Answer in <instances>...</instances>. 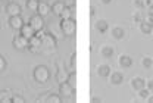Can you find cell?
Segmentation results:
<instances>
[{"instance_id":"obj_1","label":"cell","mask_w":153,"mask_h":103,"mask_svg":"<svg viewBox=\"0 0 153 103\" xmlns=\"http://www.w3.org/2000/svg\"><path fill=\"white\" fill-rule=\"evenodd\" d=\"M60 31L65 37H71L74 36L76 31V22L74 18H65V19H60Z\"/></svg>"},{"instance_id":"obj_2","label":"cell","mask_w":153,"mask_h":103,"mask_svg":"<svg viewBox=\"0 0 153 103\" xmlns=\"http://www.w3.org/2000/svg\"><path fill=\"white\" fill-rule=\"evenodd\" d=\"M33 77L36 78L37 82H46L49 80V77H50V72H49V69L44 65H37L34 68V71H33Z\"/></svg>"},{"instance_id":"obj_3","label":"cell","mask_w":153,"mask_h":103,"mask_svg":"<svg viewBox=\"0 0 153 103\" xmlns=\"http://www.w3.org/2000/svg\"><path fill=\"white\" fill-rule=\"evenodd\" d=\"M59 94H60L62 97H65V99H69V97H74L75 90H74V87L68 81L60 82V84H59Z\"/></svg>"},{"instance_id":"obj_4","label":"cell","mask_w":153,"mask_h":103,"mask_svg":"<svg viewBox=\"0 0 153 103\" xmlns=\"http://www.w3.org/2000/svg\"><path fill=\"white\" fill-rule=\"evenodd\" d=\"M56 47V39L50 34V33H44L41 37V49H55Z\"/></svg>"},{"instance_id":"obj_5","label":"cell","mask_w":153,"mask_h":103,"mask_svg":"<svg viewBox=\"0 0 153 103\" xmlns=\"http://www.w3.org/2000/svg\"><path fill=\"white\" fill-rule=\"evenodd\" d=\"M28 49H30V52H33V53L40 52V50H41V37H38L37 34L33 36V37L28 40Z\"/></svg>"},{"instance_id":"obj_6","label":"cell","mask_w":153,"mask_h":103,"mask_svg":"<svg viewBox=\"0 0 153 103\" xmlns=\"http://www.w3.org/2000/svg\"><path fill=\"white\" fill-rule=\"evenodd\" d=\"M30 25L36 30V31H41L43 30V27H44V21H43V16H40V15H34V16H31L30 18Z\"/></svg>"},{"instance_id":"obj_7","label":"cell","mask_w":153,"mask_h":103,"mask_svg":"<svg viewBox=\"0 0 153 103\" xmlns=\"http://www.w3.org/2000/svg\"><path fill=\"white\" fill-rule=\"evenodd\" d=\"M25 22L22 19V16L21 15H15V16H9V25H10V28H13V30H21L22 28V25H24Z\"/></svg>"},{"instance_id":"obj_8","label":"cell","mask_w":153,"mask_h":103,"mask_svg":"<svg viewBox=\"0 0 153 103\" xmlns=\"http://www.w3.org/2000/svg\"><path fill=\"white\" fill-rule=\"evenodd\" d=\"M13 47L18 49V50H22V49H27L28 47V39H25L24 36H16L13 39Z\"/></svg>"},{"instance_id":"obj_9","label":"cell","mask_w":153,"mask_h":103,"mask_svg":"<svg viewBox=\"0 0 153 103\" xmlns=\"http://www.w3.org/2000/svg\"><path fill=\"white\" fill-rule=\"evenodd\" d=\"M19 31H21V36H24V37L28 39V40H30L33 36H36V30L30 25V22H28V24H24L22 28H21Z\"/></svg>"},{"instance_id":"obj_10","label":"cell","mask_w":153,"mask_h":103,"mask_svg":"<svg viewBox=\"0 0 153 103\" xmlns=\"http://www.w3.org/2000/svg\"><path fill=\"white\" fill-rule=\"evenodd\" d=\"M96 72H97V75L100 78H108L112 71H111V66L109 65H99L97 69H96Z\"/></svg>"},{"instance_id":"obj_11","label":"cell","mask_w":153,"mask_h":103,"mask_svg":"<svg viewBox=\"0 0 153 103\" xmlns=\"http://www.w3.org/2000/svg\"><path fill=\"white\" fill-rule=\"evenodd\" d=\"M6 13L9 16H15V15H21V6L18 3H9L6 6Z\"/></svg>"},{"instance_id":"obj_12","label":"cell","mask_w":153,"mask_h":103,"mask_svg":"<svg viewBox=\"0 0 153 103\" xmlns=\"http://www.w3.org/2000/svg\"><path fill=\"white\" fill-rule=\"evenodd\" d=\"M118 62H119V66L121 68H131L133 66V58L128 56V55H121Z\"/></svg>"},{"instance_id":"obj_13","label":"cell","mask_w":153,"mask_h":103,"mask_svg":"<svg viewBox=\"0 0 153 103\" xmlns=\"http://www.w3.org/2000/svg\"><path fill=\"white\" fill-rule=\"evenodd\" d=\"M94 28H96V31H97V33H100V34H105V33L109 30V24H108V21L99 19L94 24Z\"/></svg>"},{"instance_id":"obj_14","label":"cell","mask_w":153,"mask_h":103,"mask_svg":"<svg viewBox=\"0 0 153 103\" xmlns=\"http://www.w3.org/2000/svg\"><path fill=\"white\" fill-rule=\"evenodd\" d=\"M50 10H52V7H50L46 1H40V3H38L37 13L40 15V16H46V15H49V13H50Z\"/></svg>"},{"instance_id":"obj_15","label":"cell","mask_w":153,"mask_h":103,"mask_svg":"<svg viewBox=\"0 0 153 103\" xmlns=\"http://www.w3.org/2000/svg\"><path fill=\"white\" fill-rule=\"evenodd\" d=\"M131 87H133L134 90H141L143 87H146V81L141 78V77H134L133 80H131Z\"/></svg>"},{"instance_id":"obj_16","label":"cell","mask_w":153,"mask_h":103,"mask_svg":"<svg viewBox=\"0 0 153 103\" xmlns=\"http://www.w3.org/2000/svg\"><path fill=\"white\" fill-rule=\"evenodd\" d=\"M109 80H111V82H112V84L118 85V84H121V82L124 81V75H122L119 71H115V72H111Z\"/></svg>"},{"instance_id":"obj_17","label":"cell","mask_w":153,"mask_h":103,"mask_svg":"<svg viewBox=\"0 0 153 103\" xmlns=\"http://www.w3.org/2000/svg\"><path fill=\"white\" fill-rule=\"evenodd\" d=\"M111 33H112V37L116 39V40H121V39L125 37V30L122 27H114Z\"/></svg>"},{"instance_id":"obj_18","label":"cell","mask_w":153,"mask_h":103,"mask_svg":"<svg viewBox=\"0 0 153 103\" xmlns=\"http://www.w3.org/2000/svg\"><path fill=\"white\" fill-rule=\"evenodd\" d=\"M65 6H66L65 1H60V0H59V1H55L53 6H52V12H53L55 15H57V16H60V13H62V10L65 9Z\"/></svg>"},{"instance_id":"obj_19","label":"cell","mask_w":153,"mask_h":103,"mask_svg":"<svg viewBox=\"0 0 153 103\" xmlns=\"http://www.w3.org/2000/svg\"><path fill=\"white\" fill-rule=\"evenodd\" d=\"M152 30H153V25L149 21L140 22V31H141L143 34H152Z\"/></svg>"},{"instance_id":"obj_20","label":"cell","mask_w":153,"mask_h":103,"mask_svg":"<svg viewBox=\"0 0 153 103\" xmlns=\"http://www.w3.org/2000/svg\"><path fill=\"white\" fill-rule=\"evenodd\" d=\"M68 75H69V74H68V72L63 69V66H59V69H57V75H56L59 84H60V82L66 81V80H68Z\"/></svg>"},{"instance_id":"obj_21","label":"cell","mask_w":153,"mask_h":103,"mask_svg":"<svg viewBox=\"0 0 153 103\" xmlns=\"http://www.w3.org/2000/svg\"><path fill=\"white\" fill-rule=\"evenodd\" d=\"M114 53H115V50L112 46H103V47H100V55L105 56V58H111Z\"/></svg>"},{"instance_id":"obj_22","label":"cell","mask_w":153,"mask_h":103,"mask_svg":"<svg viewBox=\"0 0 153 103\" xmlns=\"http://www.w3.org/2000/svg\"><path fill=\"white\" fill-rule=\"evenodd\" d=\"M62 100H63V97L60 94H49L46 97V102H49V103H60Z\"/></svg>"},{"instance_id":"obj_23","label":"cell","mask_w":153,"mask_h":103,"mask_svg":"<svg viewBox=\"0 0 153 103\" xmlns=\"http://www.w3.org/2000/svg\"><path fill=\"white\" fill-rule=\"evenodd\" d=\"M60 18L65 19V18H72V7L71 6H65V9L62 10L60 13Z\"/></svg>"},{"instance_id":"obj_24","label":"cell","mask_w":153,"mask_h":103,"mask_svg":"<svg viewBox=\"0 0 153 103\" xmlns=\"http://www.w3.org/2000/svg\"><path fill=\"white\" fill-rule=\"evenodd\" d=\"M66 81H68L71 85H72V87H74V88H75V87H76V72H75V71H72V72L68 75V80H66Z\"/></svg>"},{"instance_id":"obj_25","label":"cell","mask_w":153,"mask_h":103,"mask_svg":"<svg viewBox=\"0 0 153 103\" xmlns=\"http://www.w3.org/2000/svg\"><path fill=\"white\" fill-rule=\"evenodd\" d=\"M38 3H40V0H27V7L31 10H37Z\"/></svg>"},{"instance_id":"obj_26","label":"cell","mask_w":153,"mask_h":103,"mask_svg":"<svg viewBox=\"0 0 153 103\" xmlns=\"http://www.w3.org/2000/svg\"><path fill=\"white\" fill-rule=\"evenodd\" d=\"M10 96L7 94V91H0V103H10Z\"/></svg>"},{"instance_id":"obj_27","label":"cell","mask_w":153,"mask_h":103,"mask_svg":"<svg viewBox=\"0 0 153 103\" xmlns=\"http://www.w3.org/2000/svg\"><path fill=\"white\" fill-rule=\"evenodd\" d=\"M138 96H140L141 99H147V97L150 96V90H149L147 87H143L141 90H138Z\"/></svg>"},{"instance_id":"obj_28","label":"cell","mask_w":153,"mask_h":103,"mask_svg":"<svg viewBox=\"0 0 153 103\" xmlns=\"http://www.w3.org/2000/svg\"><path fill=\"white\" fill-rule=\"evenodd\" d=\"M141 65H143V68H150V66H153V59H150V58H143L141 59Z\"/></svg>"},{"instance_id":"obj_29","label":"cell","mask_w":153,"mask_h":103,"mask_svg":"<svg viewBox=\"0 0 153 103\" xmlns=\"http://www.w3.org/2000/svg\"><path fill=\"white\" fill-rule=\"evenodd\" d=\"M133 21L134 22H143V13H141L140 10L134 12L133 13Z\"/></svg>"},{"instance_id":"obj_30","label":"cell","mask_w":153,"mask_h":103,"mask_svg":"<svg viewBox=\"0 0 153 103\" xmlns=\"http://www.w3.org/2000/svg\"><path fill=\"white\" fill-rule=\"evenodd\" d=\"M24 97H21V96H13L12 99H10V103H24Z\"/></svg>"},{"instance_id":"obj_31","label":"cell","mask_w":153,"mask_h":103,"mask_svg":"<svg viewBox=\"0 0 153 103\" xmlns=\"http://www.w3.org/2000/svg\"><path fill=\"white\" fill-rule=\"evenodd\" d=\"M134 6L137 9H143L144 7V0H134Z\"/></svg>"},{"instance_id":"obj_32","label":"cell","mask_w":153,"mask_h":103,"mask_svg":"<svg viewBox=\"0 0 153 103\" xmlns=\"http://www.w3.org/2000/svg\"><path fill=\"white\" fill-rule=\"evenodd\" d=\"M6 65H7V63H6V59L0 55V71H3V69L6 68Z\"/></svg>"},{"instance_id":"obj_33","label":"cell","mask_w":153,"mask_h":103,"mask_svg":"<svg viewBox=\"0 0 153 103\" xmlns=\"http://www.w3.org/2000/svg\"><path fill=\"white\" fill-rule=\"evenodd\" d=\"M75 62H76V53H72V56H71V68L72 69H75Z\"/></svg>"},{"instance_id":"obj_34","label":"cell","mask_w":153,"mask_h":103,"mask_svg":"<svg viewBox=\"0 0 153 103\" xmlns=\"http://www.w3.org/2000/svg\"><path fill=\"white\" fill-rule=\"evenodd\" d=\"M146 87L150 90V91H153V80H150V81H147L146 82Z\"/></svg>"},{"instance_id":"obj_35","label":"cell","mask_w":153,"mask_h":103,"mask_svg":"<svg viewBox=\"0 0 153 103\" xmlns=\"http://www.w3.org/2000/svg\"><path fill=\"white\" fill-rule=\"evenodd\" d=\"M147 21L153 25V12H149V13H147Z\"/></svg>"},{"instance_id":"obj_36","label":"cell","mask_w":153,"mask_h":103,"mask_svg":"<svg viewBox=\"0 0 153 103\" xmlns=\"http://www.w3.org/2000/svg\"><path fill=\"white\" fill-rule=\"evenodd\" d=\"M153 3H152V0H144V6H147V7H149V6H152Z\"/></svg>"},{"instance_id":"obj_37","label":"cell","mask_w":153,"mask_h":103,"mask_svg":"<svg viewBox=\"0 0 153 103\" xmlns=\"http://www.w3.org/2000/svg\"><path fill=\"white\" fill-rule=\"evenodd\" d=\"M90 12H91V16L96 13V9H94V6H91V9H90Z\"/></svg>"},{"instance_id":"obj_38","label":"cell","mask_w":153,"mask_h":103,"mask_svg":"<svg viewBox=\"0 0 153 103\" xmlns=\"http://www.w3.org/2000/svg\"><path fill=\"white\" fill-rule=\"evenodd\" d=\"M112 0H102V3H105V4H109Z\"/></svg>"},{"instance_id":"obj_39","label":"cell","mask_w":153,"mask_h":103,"mask_svg":"<svg viewBox=\"0 0 153 103\" xmlns=\"http://www.w3.org/2000/svg\"><path fill=\"white\" fill-rule=\"evenodd\" d=\"M147 102L153 103V96H149V97H147Z\"/></svg>"},{"instance_id":"obj_40","label":"cell","mask_w":153,"mask_h":103,"mask_svg":"<svg viewBox=\"0 0 153 103\" xmlns=\"http://www.w3.org/2000/svg\"><path fill=\"white\" fill-rule=\"evenodd\" d=\"M152 34H153V30H152Z\"/></svg>"},{"instance_id":"obj_41","label":"cell","mask_w":153,"mask_h":103,"mask_svg":"<svg viewBox=\"0 0 153 103\" xmlns=\"http://www.w3.org/2000/svg\"><path fill=\"white\" fill-rule=\"evenodd\" d=\"M152 3H153V0H152Z\"/></svg>"}]
</instances>
